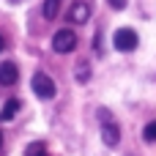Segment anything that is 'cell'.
Wrapping results in <instances>:
<instances>
[{
	"label": "cell",
	"mask_w": 156,
	"mask_h": 156,
	"mask_svg": "<svg viewBox=\"0 0 156 156\" xmlns=\"http://www.w3.org/2000/svg\"><path fill=\"white\" fill-rule=\"evenodd\" d=\"M77 80H80V82H85V80H88V63L77 66Z\"/></svg>",
	"instance_id": "8fae6325"
},
{
	"label": "cell",
	"mask_w": 156,
	"mask_h": 156,
	"mask_svg": "<svg viewBox=\"0 0 156 156\" xmlns=\"http://www.w3.org/2000/svg\"><path fill=\"white\" fill-rule=\"evenodd\" d=\"M19 80V69L11 63V60H5V63H0V85H14Z\"/></svg>",
	"instance_id": "5b68a950"
},
{
	"label": "cell",
	"mask_w": 156,
	"mask_h": 156,
	"mask_svg": "<svg viewBox=\"0 0 156 156\" xmlns=\"http://www.w3.org/2000/svg\"><path fill=\"white\" fill-rule=\"evenodd\" d=\"M3 47H5V41H3V36H0V52H3Z\"/></svg>",
	"instance_id": "4fadbf2b"
},
{
	"label": "cell",
	"mask_w": 156,
	"mask_h": 156,
	"mask_svg": "<svg viewBox=\"0 0 156 156\" xmlns=\"http://www.w3.org/2000/svg\"><path fill=\"white\" fill-rule=\"evenodd\" d=\"M0 145H3V132H0Z\"/></svg>",
	"instance_id": "5bb4252c"
},
{
	"label": "cell",
	"mask_w": 156,
	"mask_h": 156,
	"mask_svg": "<svg viewBox=\"0 0 156 156\" xmlns=\"http://www.w3.org/2000/svg\"><path fill=\"white\" fill-rule=\"evenodd\" d=\"M30 88H33V93L38 96V99H52L55 96V82L47 77V74H33V80H30Z\"/></svg>",
	"instance_id": "3957f363"
},
{
	"label": "cell",
	"mask_w": 156,
	"mask_h": 156,
	"mask_svg": "<svg viewBox=\"0 0 156 156\" xmlns=\"http://www.w3.org/2000/svg\"><path fill=\"white\" fill-rule=\"evenodd\" d=\"M19 99H8L5 104H3V110H0V121H14V115L19 112Z\"/></svg>",
	"instance_id": "52a82bcc"
},
{
	"label": "cell",
	"mask_w": 156,
	"mask_h": 156,
	"mask_svg": "<svg viewBox=\"0 0 156 156\" xmlns=\"http://www.w3.org/2000/svg\"><path fill=\"white\" fill-rule=\"evenodd\" d=\"M77 47V36H74V30H58L55 36H52V49L55 52H60V55H66V52H71Z\"/></svg>",
	"instance_id": "7a4b0ae2"
},
{
	"label": "cell",
	"mask_w": 156,
	"mask_h": 156,
	"mask_svg": "<svg viewBox=\"0 0 156 156\" xmlns=\"http://www.w3.org/2000/svg\"><path fill=\"white\" fill-rule=\"evenodd\" d=\"M101 140H104L110 148H115V145H118V140H121V129L107 118V112H104V121H101Z\"/></svg>",
	"instance_id": "277c9868"
},
{
	"label": "cell",
	"mask_w": 156,
	"mask_h": 156,
	"mask_svg": "<svg viewBox=\"0 0 156 156\" xmlns=\"http://www.w3.org/2000/svg\"><path fill=\"white\" fill-rule=\"evenodd\" d=\"M137 33L132 30V27H121V30H115V36H112V44H115V49L118 52H132L134 47H137Z\"/></svg>",
	"instance_id": "6da1fadb"
},
{
	"label": "cell",
	"mask_w": 156,
	"mask_h": 156,
	"mask_svg": "<svg viewBox=\"0 0 156 156\" xmlns=\"http://www.w3.org/2000/svg\"><path fill=\"white\" fill-rule=\"evenodd\" d=\"M143 137H145V143H156V121H151V123L143 129Z\"/></svg>",
	"instance_id": "30bf717a"
},
{
	"label": "cell",
	"mask_w": 156,
	"mask_h": 156,
	"mask_svg": "<svg viewBox=\"0 0 156 156\" xmlns=\"http://www.w3.org/2000/svg\"><path fill=\"white\" fill-rule=\"evenodd\" d=\"M25 156H47V148H44V143H30V145L25 148Z\"/></svg>",
	"instance_id": "9c48e42d"
},
{
	"label": "cell",
	"mask_w": 156,
	"mask_h": 156,
	"mask_svg": "<svg viewBox=\"0 0 156 156\" xmlns=\"http://www.w3.org/2000/svg\"><path fill=\"white\" fill-rule=\"evenodd\" d=\"M88 16H90V8H88V3H74L71 8H69V19L71 22H88Z\"/></svg>",
	"instance_id": "8992f818"
},
{
	"label": "cell",
	"mask_w": 156,
	"mask_h": 156,
	"mask_svg": "<svg viewBox=\"0 0 156 156\" xmlns=\"http://www.w3.org/2000/svg\"><path fill=\"white\" fill-rule=\"evenodd\" d=\"M58 8H60V0H47L44 3V16L47 19H55L58 16Z\"/></svg>",
	"instance_id": "ba28073f"
},
{
	"label": "cell",
	"mask_w": 156,
	"mask_h": 156,
	"mask_svg": "<svg viewBox=\"0 0 156 156\" xmlns=\"http://www.w3.org/2000/svg\"><path fill=\"white\" fill-rule=\"evenodd\" d=\"M112 8H126V0H107Z\"/></svg>",
	"instance_id": "7c38bea8"
}]
</instances>
